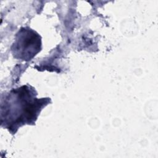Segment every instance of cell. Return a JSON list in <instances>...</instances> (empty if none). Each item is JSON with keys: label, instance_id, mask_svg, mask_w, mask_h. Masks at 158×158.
<instances>
[{"label": "cell", "instance_id": "1", "mask_svg": "<svg viewBox=\"0 0 158 158\" xmlns=\"http://www.w3.org/2000/svg\"><path fill=\"white\" fill-rule=\"evenodd\" d=\"M35 88L23 85L14 88L1 100V125L12 134L22 126L34 125L41 110L51 102L49 98H37Z\"/></svg>", "mask_w": 158, "mask_h": 158}, {"label": "cell", "instance_id": "2", "mask_svg": "<svg viewBox=\"0 0 158 158\" xmlns=\"http://www.w3.org/2000/svg\"><path fill=\"white\" fill-rule=\"evenodd\" d=\"M42 48L41 37L30 27H22L16 33L11 46L14 58L25 61L33 59Z\"/></svg>", "mask_w": 158, "mask_h": 158}]
</instances>
